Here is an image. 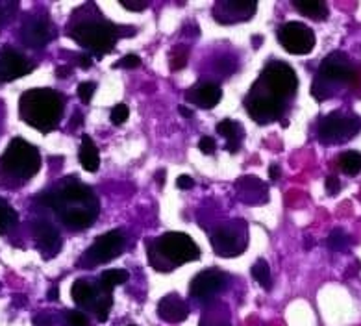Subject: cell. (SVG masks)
Instances as JSON below:
<instances>
[{
	"mask_svg": "<svg viewBox=\"0 0 361 326\" xmlns=\"http://www.w3.org/2000/svg\"><path fill=\"white\" fill-rule=\"evenodd\" d=\"M17 222H19V215H17L16 210L11 207L8 200L0 198V236L11 232Z\"/></svg>",
	"mask_w": 361,
	"mask_h": 326,
	"instance_id": "obj_25",
	"label": "cell"
},
{
	"mask_svg": "<svg viewBox=\"0 0 361 326\" xmlns=\"http://www.w3.org/2000/svg\"><path fill=\"white\" fill-rule=\"evenodd\" d=\"M41 167L39 150L25 139H11L6 152L0 156V169L10 176L28 180L34 176Z\"/></svg>",
	"mask_w": 361,
	"mask_h": 326,
	"instance_id": "obj_4",
	"label": "cell"
},
{
	"mask_svg": "<svg viewBox=\"0 0 361 326\" xmlns=\"http://www.w3.org/2000/svg\"><path fill=\"white\" fill-rule=\"evenodd\" d=\"M361 78V73L356 65L352 64L348 54L336 50L322 59L321 67H319V80L312 87V95L317 100L328 99V87L330 84L334 85H350L356 87Z\"/></svg>",
	"mask_w": 361,
	"mask_h": 326,
	"instance_id": "obj_3",
	"label": "cell"
},
{
	"mask_svg": "<svg viewBox=\"0 0 361 326\" xmlns=\"http://www.w3.org/2000/svg\"><path fill=\"white\" fill-rule=\"evenodd\" d=\"M252 277L254 280H256L263 289H265V291H269V289L272 287L271 269H269V263L265 262L263 258H259V260L252 265Z\"/></svg>",
	"mask_w": 361,
	"mask_h": 326,
	"instance_id": "obj_26",
	"label": "cell"
},
{
	"mask_svg": "<svg viewBox=\"0 0 361 326\" xmlns=\"http://www.w3.org/2000/svg\"><path fill=\"white\" fill-rule=\"evenodd\" d=\"M278 41L289 54L306 56L315 47V32L304 23H286L278 28Z\"/></svg>",
	"mask_w": 361,
	"mask_h": 326,
	"instance_id": "obj_9",
	"label": "cell"
},
{
	"mask_svg": "<svg viewBox=\"0 0 361 326\" xmlns=\"http://www.w3.org/2000/svg\"><path fill=\"white\" fill-rule=\"evenodd\" d=\"M156 182H158L159 188L164 186V182H165V171H164V169H161V171H158V174H156Z\"/></svg>",
	"mask_w": 361,
	"mask_h": 326,
	"instance_id": "obj_42",
	"label": "cell"
},
{
	"mask_svg": "<svg viewBox=\"0 0 361 326\" xmlns=\"http://www.w3.org/2000/svg\"><path fill=\"white\" fill-rule=\"evenodd\" d=\"M121 6L124 10L130 11H143L147 8V2H128V0H121Z\"/></svg>",
	"mask_w": 361,
	"mask_h": 326,
	"instance_id": "obj_36",
	"label": "cell"
},
{
	"mask_svg": "<svg viewBox=\"0 0 361 326\" xmlns=\"http://www.w3.org/2000/svg\"><path fill=\"white\" fill-rule=\"evenodd\" d=\"M293 6L302 15H306V17L315 20H326L328 15H330L328 13L326 2H322V0H295Z\"/></svg>",
	"mask_w": 361,
	"mask_h": 326,
	"instance_id": "obj_22",
	"label": "cell"
},
{
	"mask_svg": "<svg viewBox=\"0 0 361 326\" xmlns=\"http://www.w3.org/2000/svg\"><path fill=\"white\" fill-rule=\"evenodd\" d=\"M228 277L219 269H208V271L198 272L193 278L189 293L197 302H209L213 296L217 295L224 286H226Z\"/></svg>",
	"mask_w": 361,
	"mask_h": 326,
	"instance_id": "obj_11",
	"label": "cell"
},
{
	"mask_svg": "<svg viewBox=\"0 0 361 326\" xmlns=\"http://www.w3.org/2000/svg\"><path fill=\"white\" fill-rule=\"evenodd\" d=\"M130 326H135V325H130Z\"/></svg>",
	"mask_w": 361,
	"mask_h": 326,
	"instance_id": "obj_45",
	"label": "cell"
},
{
	"mask_svg": "<svg viewBox=\"0 0 361 326\" xmlns=\"http://www.w3.org/2000/svg\"><path fill=\"white\" fill-rule=\"evenodd\" d=\"M247 111L256 123L267 124L282 117L283 104L271 95H252L247 99Z\"/></svg>",
	"mask_w": 361,
	"mask_h": 326,
	"instance_id": "obj_12",
	"label": "cell"
},
{
	"mask_svg": "<svg viewBox=\"0 0 361 326\" xmlns=\"http://www.w3.org/2000/svg\"><path fill=\"white\" fill-rule=\"evenodd\" d=\"M200 258V248L197 243L182 232H167L159 237L154 252L150 250V262L158 271H171L183 263L195 262Z\"/></svg>",
	"mask_w": 361,
	"mask_h": 326,
	"instance_id": "obj_2",
	"label": "cell"
},
{
	"mask_svg": "<svg viewBox=\"0 0 361 326\" xmlns=\"http://www.w3.org/2000/svg\"><path fill=\"white\" fill-rule=\"evenodd\" d=\"M189 315L188 304L182 301V296L176 295V293H169L165 295L158 304V317L165 322H182L185 321Z\"/></svg>",
	"mask_w": 361,
	"mask_h": 326,
	"instance_id": "obj_16",
	"label": "cell"
},
{
	"mask_svg": "<svg viewBox=\"0 0 361 326\" xmlns=\"http://www.w3.org/2000/svg\"><path fill=\"white\" fill-rule=\"evenodd\" d=\"M178 111H180V115H183V117H193V111H191L189 108H185V106H180Z\"/></svg>",
	"mask_w": 361,
	"mask_h": 326,
	"instance_id": "obj_43",
	"label": "cell"
},
{
	"mask_svg": "<svg viewBox=\"0 0 361 326\" xmlns=\"http://www.w3.org/2000/svg\"><path fill=\"white\" fill-rule=\"evenodd\" d=\"M20 117L39 132H50L60 123L63 114V97L54 89H28L19 100Z\"/></svg>",
	"mask_w": 361,
	"mask_h": 326,
	"instance_id": "obj_1",
	"label": "cell"
},
{
	"mask_svg": "<svg viewBox=\"0 0 361 326\" xmlns=\"http://www.w3.org/2000/svg\"><path fill=\"white\" fill-rule=\"evenodd\" d=\"M54 37L52 25L45 19H37L25 28V43L32 49H41L45 47L50 40Z\"/></svg>",
	"mask_w": 361,
	"mask_h": 326,
	"instance_id": "obj_17",
	"label": "cell"
},
{
	"mask_svg": "<svg viewBox=\"0 0 361 326\" xmlns=\"http://www.w3.org/2000/svg\"><path fill=\"white\" fill-rule=\"evenodd\" d=\"M128 115H130V109L126 104H117V106H114V109H111V123L115 124V126H119V124H124L126 121H128Z\"/></svg>",
	"mask_w": 361,
	"mask_h": 326,
	"instance_id": "obj_28",
	"label": "cell"
},
{
	"mask_svg": "<svg viewBox=\"0 0 361 326\" xmlns=\"http://www.w3.org/2000/svg\"><path fill=\"white\" fill-rule=\"evenodd\" d=\"M34 71V64H30L23 54L13 49H4L0 52V82H11V80L26 76Z\"/></svg>",
	"mask_w": 361,
	"mask_h": 326,
	"instance_id": "obj_13",
	"label": "cell"
},
{
	"mask_svg": "<svg viewBox=\"0 0 361 326\" xmlns=\"http://www.w3.org/2000/svg\"><path fill=\"white\" fill-rule=\"evenodd\" d=\"M97 213L99 210H90V207H67L61 212V221L71 230H85L93 224Z\"/></svg>",
	"mask_w": 361,
	"mask_h": 326,
	"instance_id": "obj_18",
	"label": "cell"
},
{
	"mask_svg": "<svg viewBox=\"0 0 361 326\" xmlns=\"http://www.w3.org/2000/svg\"><path fill=\"white\" fill-rule=\"evenodd\" d=\"M71 37L97 54H108L117 43V30L104 23H85L73 30Z\"/></svg>",
	"mask_w": 361,
	"mask_h": 326,
	"instance_id": "obj_7",
	"label": "cell"
},
{
	"mask_svg": "<svg viewBox=\"0 0 361 326\" xmlns=\"http://www.w3.org/2000/svg\"><path fill=\"white\" fill-rule=\"evenodd\" d=\"M350 247V237L343 228H334L328 236V248L331 252H345Z\"/></svg>",
	"mask_w": 361,
	"mask_h": 326,
	"instance_id": "obj_27",
	"label": "cell"
},
{
	"mask_svg": "<svg viewBox=\"0 0 361 326\" xmlns=\"http://www.w3.org/2000/svg\"><path fill=\"white\" fill-rule=\"evenodd\" d=\"M337 167L341 169L345 174H360L361 173V152L357 150H345L337 158Z\"/></svg>",
	"mask_w": 361,
	"mask_h": 326,
	"instance_id": "obj_23",
	"label": "cell"
},
{
	"mask_svg": "<svg viewBox=\"0 0 361 326\" xmlns=\"http://www.w3.org/2000/svg\"><path fill=\"white\" fill-rule=\"evenodd\" d=\"M124 245H126L124 232H121V230L106 232L94 239L93 245H91V247L87 248V252H85V256L82 262L87 263V265L108 263L119 256L121 252L124 250Z\"/></svg>",
	"mask_w": 361,
	"mask_h": 326,
	"instance_id": "obj_10",
	"label": "cell"
},
{
	"mask_svg": "<svg viewBox=\"0 0 361 326\" xmlns=\"http://www.w3.org/2000/svg\"><path fill=\"white\" fill-rule=\"evenodd\" d=\"M34 236L37 247L41 248L43 256L54 258L61 248V237L52 224L47 221H37L34 227Z\"/></svg>",
	"mask_w": 361,
	"mask_h": 326,
	"instance_id": "obj_15",
	"label": "cell"
},
{
	"mask_svg": "<svg viewBox=\"0 0 361 326\" xmlns=\"http://www.w3.org/2000/svg\"><path fill=\"white\" fill-rule=\"evenodd\" d=\"M262 78L271 91V97H274V99H291L293 95L297 93V73L282 61H271L262 73Z\"/></svg>",
	"mask_w": 361,
	"mask_h": 326,
	"instance_id": "obj_8",
	"label": "cell"
},
{
	"mask_svg": "<svg viewBox=\"0 0 361 326\" xmlns=\"http://www.w3.org/2000/svg\"><path fill=\"white\" fill-rule=\"evenodd\" d=\"M215 147H217V145H215V141H213L212 138H202L200 139V143H198V148H200L204 154H213L215 152Z\"/></svg>",
	"mask_w": 361,
	"mask_h": 326,
	"instance_id": "obj_33",
	"label": "cell"
},
{
	"mask_svg": "<svg viewBox=\"0 0 361 326\" xmlns=\"http://www.w3.org/2000/svg\"><path fill=\"white\" fill-rule=\"evenodd\" d=\"M361 132V117L346 111H331L319 123V139L324 145H343Z\"/></svg>",
	"mask_w": 361,
	"mask_h": 326,
	"instance_id": "obj_5",
	"label": "cell"
},
{
	"mask_svg": "<svg viewBox=\"0 0 361 326\" xmlns=\"http://www.w3.org/2000/svg\"><path fill=\"white\" fill-rule=\"evenodd\" d=\"M58 295H60V291H58V287H52L49 293V298L50 301H58Z\"/></svg>",
	"mask_w": 361,
	"mask_h": 326,
	"instance_id": "obj_44",
	"label": "cell"
},
{
	"mask_svg": "<svg viewBox=\"0 0 361 326\" xmlns=\"http://www.w3.org/2000/svg\"><path fill=\"white\" fill-rule=\"evenodd\" d=\"M269 178H271L272 182H276L278 178H280V167H278L276 163H272L271 167H269Z\"/></svg>",
	"mask_w": 361,
	"mask_h": 326,
	"instance_id": "obj_39",
	"label": "cell"
},
{
	"mask_svg": "<svg viewBox=\"0 0 361 326\" xmlns=\"http://www.w3.org/2000/svg\"><path fill=\"white\" fill-rule=\"evenodd\" d=\"M128 278H130V272L126 271V269H108V271H104L102 274H100L99 284L104 287V289H108V291H114L117 286L126 284Z\"/></svg>",
	"mask_w": 361,
	"mask_h": 326,
	"instance_id": "obj_24",
	"label": "cell"
},
{
	"mask_svg": "<svg viewBox=\"0 0 361 326\" xmlns=\"http://www.w3.org/2000/svg\"><path fill=\"white\" fill-rule=\"evenodd\" d=\"M94 89H97V84H93V82H84V84L78 85V97L82 99V102L87 104L91 100V97H93Z\"/></svg>",
	"mask_w": 361,
	"mask_h": 326,
	"instance_id": "obj_31",
	"label": "cell"
},
{
	"mask_svg": "<svg viewBox=\"0 0 361 326\" xmlns=\"http://www.w3.org/2000/svg\"><path fill=\"white\" fill-rule=\"evenodd\" d=\"M139 65H141V58L135 54H128V56H124L119 64H115V67H123V69H135V67H139Z\"/></svg>",
	"mask_w": 361,
	"mask_h": 326,
	"instance_id": "obj_32",
	"label": "cell"
},
{
	"mask_svg": "<svg viewBox=\"0 0 361 326\" xmlns=\"http://www.w3.org/2000/svg\"><path fill=\"white\" fill-rule=\"evenodd\" d=\"M80 163L85 171L97 173L100 167V154L99 148L94 145L90 135H82V145H80Z\"/></svg>",
	"mask_w": 361,
	"mask_h": 326,
	"instance_id": "obj_20",
	"label": "cell"
},
{
	"mask_svg": "<svg viewBox=\"0 0 361 326\" xmlns=\"http://www.w3.org/2000/svg\"><path fill=\"white\" fill-rule=\"evenodd\" d=\"M223 97V91L219 87L217 84H213V82H206V84L198 85V87H193V91L188 95L189 100H193L197 106L204 109L215 108Z\"/></svg>",
	"mask_w": 361,
	"mask_h": 326,
	"instance_id": "obj_19",
	"label": "cell"
},
{
	"mask_svg": "<svg viewBox=\"0 0 361 326\" xmlns=\"http://www.w3.org/2000/svg\"><path fill=\"white\" fill-rule=\"evenodd\" d=\"M78 65L82 69H90L91 65H93V58H91V56H82V58L78 59Z\"/></svg>",
	"mask_w": 361,
	"mask_h": 326,
	"instance_id": "obj_40",
	"label": "cell"
},
{
	"mask_svg": "<svg viewBox=\"0 0 361 326\" xmlns=\"http://www.w3.org/2000/svg\"><path fill=\"white\" fill-rule=\"evenodd\" d=\"M245 245H247L245 237H241L238 232L230 230V228H219L217 232L212 236V247L215 248L219 256H238V254L243 252Z\"/></svg>",
	"mask_w": 361,
	"mask_h": 326,
	"instance_id": "obj_14",
	"label": "cell"
},
{
	"mask_svg": "<svg viewBox=\"0 0 361 326\" xmlns=\"http://www.w3.org/2000/svg\"><path fill=\"white\" fill-rule=\"evenodd\" d=\"M71 296L78 306L93 310L99 322L108 321L114 298H111V291L104 289L100 284H91L90 280H76L71 287Z\"/></svg>",
	"mask_w": 361,
	"mask_h": 326,
	"instance_id": "obj_6",
	"label": "cell"
},
{
	"mask_svg": "<svg viewBox=\"0 0 361 326\" xmlns=\"http://www.w3.org/2000/svg\"><path fill=\"white\" fill-rule=\"evenodd\" d=\"M217 132L223 135V138H226V148L230 150V152H238L239 148V143H241L243 139V126H239L235 121H232V119H224V121H221V123L217 124Z\"/></svg>",
	"mask_w": 361,
	"mask_h": 326,
	"instance_id": "obj_21",
	"label": "cell"
},
{
	"mask_svg": "<svg viewBox=\"0 0 361 326\" xmlns=\"http://www.w3.org/2000/svg\"><path fill=\"white\" fill-rule=\"evenodd\" d=\"M16 8L17 4H10V2H4V4H2V2H0V23L6 19H10Z\"/></svg>",
	"mask_w": 361,
	"mask_h": 326,
	"instance_id": "obj_34",
	"label": "cell"
},
{
	"mask_svg": "<svg viewBox=\"0 0 361 326\" xmlns=\"http://www.w3.org/2000/svg\"><path fill=\"white\" fill-rule=\"evenodd\" d=\"M34 322L37 326H50V317L49 313H41V315H37L34 319Z\"/></svg>",
	"mask_w": 361,
	"mask_h": 326,
	"instance_id": "obj_38",
	"label": "cell"
},
{
	"mask_svg": "<svg viewBox=\"0 0 361 326\" xmlns=\"http://www.w3.org/2000/svg\"><path fill=\"white\" fill-rule=\"evenodd\" d=\"M185 64H188V50L185 49L173 50V54H171V69L180 71L185 67Z\"/></svg>",
	"mask_w": 361,
	"mask_h": 326,
	"instance_id": "obj_29",
	"label": "cell"
},
{
	"mask_svg": "<svg viewBox=\"0 0 361 326\" xmlns=\"http://www.w3.org/2000/svg\"><path fill=\"white\" fill-rule=\"evenodd\" d=\"M67 325L69 326H90V321H87V317H85L82 311L69 310L67 311Z\"/></svg>",
	"mask_w": 361,
	"mask_h": 326,
	"instance_id": "obj_30",
	"label": "cell"
},
{
	"mask_svg": "<svg viewBox=\"0 0 361 326\" xmlns=\"http://www.w3.org/2000/svg\"><path fill=\"white\" fill-rule=\"evenodd\" d=\"M71 73L69 67H58V71H56V74H58V78H67Z\"/></svg>",
	"mask_w": 361,
	"mask_h": 326,
	"instance_id": "obj_41",
	"label": "cell"
},
{
	"mask_svg": "<svg viewBox=\"0 0 361 326\" xmlns=\"http://www.w3.org/2000/svg\"><path fill=\"white\" fill-rule=\"evenodd\" d=\"M339 189H341V183H339V180H337L336 176H328L326 178V191L328 195H337L339 193Z\"/></svg>",
	"mask_w": 361,
	"mask_h": 326,
	"instance_id": "obj_35",
	"label": "cell"
},
{
	"mask_svg": "<svg viewBox=\"0 0 361 326\" xmlns=\"http://www.w3.org/2000/svg\"><path fill=\"white\" fill-rule=\"evenodd\" d=\"M176 186H178L180 189H191L195 186V182L191 176H188V174H182V176H178V180H176Z\"/></svg>",
	"mask_w": 361,
	"mask_h": 326,
	"instance_id": "obj_37",
	"label": "cell"
}]
</instances>
